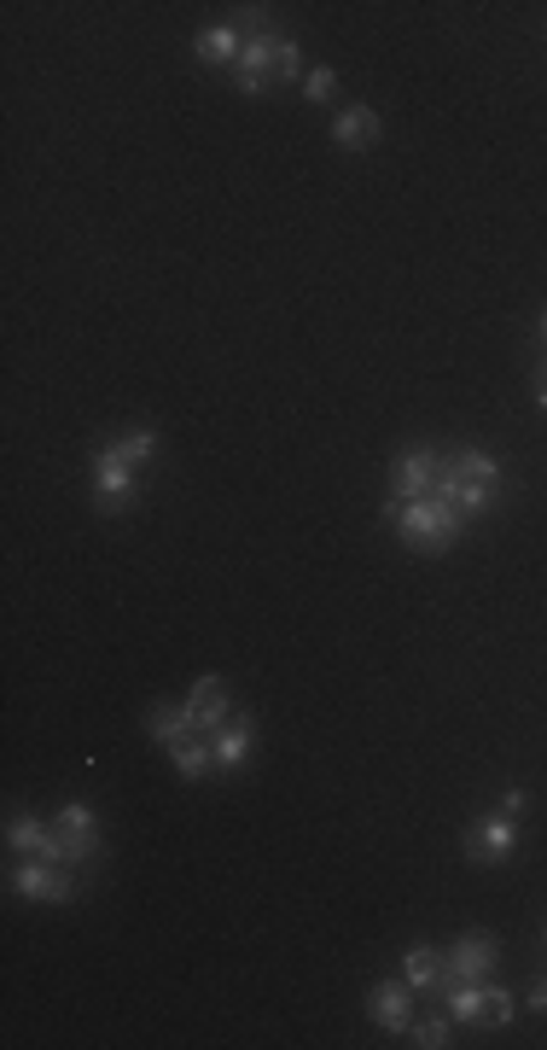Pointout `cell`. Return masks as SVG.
Here are the masks:
<instances>
[{
    "label": "cell",
    "mask_w": 547,
    "mask_h": 1050,
    "mask_svg": "<svg viewBox=\"0 0 547 1050\" xmlns=\"http://www.w3.org/2000/svg\"><path fill=\"white\" fill-rule=\"evenodd\" d=\"M390 520H397V537H402V544H408V549H425V554L454 549L460 532H466V514H460L454 502H442V497L390 502Z\"/></svg>",
    "instance_id": "1"
},
{
    "label": "cell",
    "mask_w": 547,
    "mask_h": 1050,
    "mask_svg": "<svg viewBox=\"0 0 547 1050\" xmlns=\"http://www.w3.org/2000/svg\"><path fill=\"white\" fill-rule=\"evenodd\" d=\"M12 887L24 899H41V905H71L76 899V882H71V863H53V858H24L12 870Z\"/></svg>",
    "instance_id": "2"
},
{
    "label": "cell",
    "mask_w": 547,
    "mask_h": 1050,
    "mask_svg": "<svg viewBox=\"0 0 547 1050\" xmlns=\"http://www.w3.org/2000/svg\"><path fill=\"white\" fill-rule=\"evenodd\" d=\"M437 467H442V455L431 450H408L390 462V502H425L437 490Z\"/></svg>",
    "instance_id": "3"
},
{
    "label": "cell",
    "mask_w": 547,
    "mask_h": 1050,
    "mask_svg": "<svg viewBox=\"0 0 547 1050\" xmlns=\"http://www.w3.org/2000/svg\"><path fill=\"white\" fill-rule=\"evenodd\" d=\"M134 497H141V479H134V467L111 450H99V462H94V502L106 508V514H117V508H129Z\"/></svg>",
    "instance_id": "4"
},
{
    "label": "cell",
    "mask_w": 547,
    "mask_h": 1050,
    "mask_svg": "<svg viewBox=\"0 0 547 1050\" xmlns=\"http://www.w3.org/2000/svg\"><path fill=\"white\" fill-rule=\"evenodd\" d=\"M274 59H280V36H268V29H251L245 47H239V64H233L239 94H263V82H268V71H274Z\"/></svg>",
    "instance_id": "5"
},
{
    "label": "cell",
    "mask_w": 547,
    "mask_h": 1050,
    "mask_svg": "<svg viewBox=\"0 0 547 1050\" xmlns=\"http://www.w3.org/2000/svg\"><path fill=\"white\" fill-rule=\"evenodd\" d=\"M367 1010L385 1033H408V1022H414V987H408V980H379Z\"/></svg>",
    "instance_id": "6"
},
{
    "label": "cell",
    "mask_w": 547,
    "mask_h": 1050,
    "mask_svg": "<svg viewBox=\"0 0 547 1050\" xmlns=\"http://www.w3.org/2000/svg\"><path fill=\"white\" fill-rule=\"evenodd\" d=\"M495 940L489 934H460L454 952H449V980H484L495 969Z\"/></svg>",
    "instance_id": "7"
},
{
    "label": "cell",
    "mask_w": 547,
    "mask_h": 1050,
    "mask_svg": "<svg viewBox=\"0 0 547 1050\" xmlns=\"http://www.w3.org/2000/svg\"><path fill=\"white\" fill-rule=\"evenodd\" d=\"M186 713H193V730H204V736H216L221 724L233 718V706H228V689H221V677H198V689H193V701H186Z\"/></svg>",
    "instance_id": "8"
},
{
    "label": "cell",
    "mask_w": 547,
    "mask_h": 1050,
    "mask_svg": "<svg viewBox=\"0 0 547 1050\" xmlns=\"http://www.w3.org/2000/svg\"><path fill=\"white\" fill-rule=\"evenodd\" d=\"M53 828L64 835V852H71V863H82V858L99 852V823H94L88 806H64L59 818H53Z\"/></svg>",
    "instance_id": "9"
},
{
    "label": "cell",
    "mask_w": 547,
    "mask_h": 1050,
    "mask_svg": "<svg viewBox=\"0 0 547 1050\" xmlns=\"http://www.w3.org/2000/svg\"><path fill=\"white\" fill-rule=\"evenodd\" d=\"M512 846H519V828H512V818H501V811L472 828V863H507Z\"/></svg>",
    "instance_id": "10"
},
{
    "label": "cell",
    "mask_w": 547,
    "mask_h": 1050,
    "mask_svg": "<svg viewBox=\"0 0 547 1050\" xmlns=\"http://www.w3.org/2000/svg\"><path fill=\"white\" fill-rule=\"evenodd\" d=\"M251 741H256V724L251 718H228L221 730L210 736V753H216V771H239L251 759Z\"/></svg>",
    "instance_id": "11"
},
{
    "label": "cell",
    "mask_w": 547,
    "mask_h": 1050,
    "mask_svg": "<svg viewBox=\"0 0 547 1050\" xmlns=\"http://www.w3.org/2000/svg\"><path fill=\"white\" fill-rule=\"evenodd\" d=\"M332 141L338 146H373L379 141V111L373 106H344L332 117Z\"/></svg>",
    "instance_id": "12"
},
{
    "label": "cell",
    "mask_w": 547,
    "mask_h": 1050,
    "mask_svg": "<svg viewBox=\"0 0 547 1050\" xmlns=\"http://www.w3.org/2000/svg\"><path fill=\"white\" fill-rule=\"evenodd\" d=\"M146 736H151V741H163V748H175V741L193 736V713H186V706L158 701V706L146 713Z\"/></svg>",
    "instance_id": "13"
},
{
    "label": "cell",
    "mask_w": 547,
    "mask_h": 1050,
    "mask_svg": "<svg viewBox=\"0 0 547 1050\" xmlns=\"http://www.w3.org/2000/svg\"><path fill=\"white\" fill-rule=\"evenodd\" d=\"M239 47H245V41H239L228 24L198 29V59H204V64H239Z\"/></svg>",
    "instance_id": "14"
},
{
    "label": "cell",
    "mask_w": 547,
    "mask_h": 1050,
    "mask_svg": "<svg viewBox=\"0 0 547 1050\" xmlns=\"http://www.w3.org/2000/svg\"><path fill=\"white\" fill-rule=\"evenodd\" d=\"M449 1010H454V1022H484V1015H489V987H484V980H454Z\"/></svg>",
    "instance_id": "15"
},
{
    "label": "cell",
    "mask_w": 547,
    "mask_h": 1050,
    "mask_svg": "<svg viewBox=\"0 0 547 1050\" xmlns=\"http://www.w3.org/2000/svg\"><path fill=\"white\" fill-rule=\"evenodd\" d=\"M169 765H175V776H186V783H198V776L216 771V753L198 748V741H175V748H169Z\"/></svg>",
    "instance_id": "16"
},
{
    "label": "cell",
    "mask_w": 547,
    "mask_h": 1050,
    "mask_svg": "<svg viewBox=\"0 0 547 1050\" xmlns=\"http://www.w3.org/2000/svg\"><path fill=\"white\" fill-rule=\"evenodd\" d=\"M437 975H442V957L431 952V945H414V952L402 957V980H408L414 992H420V987H431Z\"/></svg>",
    "instance_id": "17"
},
{
    "label": "cell",
    "mask_w": 547,
    "mask_h": 1050,
    "mask_svg": "<svg viewBox=\"0 0 547 1050\" xmlns=\"http://www.w3.org/2000/svg\"><path fill=\"white\" fill-rule=\"evenodd\" d=\"M41 840H47V823H36V818H12V823H7V846H12V852L36 858Z\"/></svg>",
    "instance_id": "18"
},
{
    "label": "cell",
    "mask_w": 547,
    "mask_h": 1050,
    "mask_svg": "<svg viewBox=\"0 0 547 1050\" xmlns=\"http://www.w3.org/2000/svg\"><path fill=\"white\" fill-rule=\"evenodd\" d=\"M454 467L466 473L472 485H501V467H495V455H484V450H460Z\"/></svg>",
    "instance_id": "19"
},
{
    "label": "cell",
    "mask_w": 547,
    "mask_h": 1050,
    "mask_svg": "<svg viewBox=\"0 0 547 1050\" xmlns=\"http://www.w3.org/2000/svg\"><path fill=\"white\" fill-rule=\"evenodd\" d=\"M151 450H158V432H151V427H134V432L117 438V455H123L129 467H134V462H146Z\"/></svg>",
    "instance_id": "20"
},
{
    "label": "cell",
    "mask_w": 547,
    "mask_h": 1050,
    "mask_svg": "<svg viewBox=\"0 0 547 1050\" xmlns=\"http://www.w3.org/2000/svg\"><path fill=\"white\" fill-rule=\"evenodd\" d=\"M274 76H285V82H303L309 71H303V47L292 36H280V59H274Z\"/></svg>",
    "instance_id": "21"
},
{
    "label": "cell",
    "mask_w": 547,
    "mask_h": 1050,
    "mask_svg": "<svg viewBox=\"0 0 547 1050\" xmlns=\"http://www.w3.org/2000/svg\"><path fill=\"white\" fill-rule=\"evenodd\" d=\"M332 88H338V76L327 71V64H315V71H309V76H303V94H309V99H315V106H320V99H332Z\"/></svg>",
    "instance_id": "22"
},
{
    "label": "cell",
    "mask_w": 547,
    "mask_h": 1050,
    "mask_svg": "<svg viewBox=\"0 0 547 1050\" xmlns=\"http://www.w3.org/2000/svg\"><path fill=\"white\" fill-rule=\"evenodd\" d=\"M414 1045H420V1050H442V1045H449V1022H420V1027H414Z\"/></svg>",
    "instance_id": "23"
},
{
    "label": "cell",
    "mask_w": 547,
    "mask_h": 1050,
    "mask_svg": "<svg viewBox=\"0 0 547 1050\" xmlns=\"http://www.w3.org/2000/svg\"><path fill=\"white\" fill-rule=\"evenodd\" d=\"M524 811H530V794H524V788H507V794H501V818H512V823H519Z\"/></svg>",
    "instance_id": "24"
},
{
    "label": "cell",
    "mask_w": 547,
    "mask_h": 1050,
    "mask_svg": "<svg viewBox=\"0 0 547 1050\" xmlns=\"http://www.w3.org/2000/svg\"><path fill=\"white\" fill-rule=\"evenodd\" d=\"M489 1022H501V1027L512 1022V998L501 987H489Z\"/></svg>",
    "instance_id": "25"
},
{
    "label": "cell",
    "mask_w": 547,
    "mask_h": 1050,
    "mask_svg": "<svg viewBox=\"0 0 547 1050\" xmlns=\"http://www.w3.org/2000/svg\"><path fill=\"white\" fill-rule=\"evenodd\" d=\"M530 1010H547V980H536V987H530Z\"/></svg>",
    "instance_id": "26"
},
{
    "label": "cell",
    "mask_w": 547,
    "mask_h": 1050,
    "mask_svg": "<svg viewBox=\"0 0 547 1050\" xmlns=\"http://www.w3.org/2000/svg\"><path fill=\"white\" fill-rule=\"evenodd\" d=\"M536 409H547V368L536 374Z\"/></svg>",
    "instance_id": "27"
},
{
    "label": "cell",
    "mask_w": 547,
    "mask_h": 1050,
    "mask_svg": "<svg viewBox=\"0 0 547 1050\" xmlns=\"http://www.w3.org/2000/svg\"><path fill=\"white\" fill-rule=\"evenodd\" d=\"M536 327H542V338H547V310H542V321H536Z\"/></svg>",
    "instance_id": "28"
}]
</instances>
